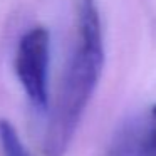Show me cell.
Listing matches in <instances>:
<instances>
[{
  "label": "cell",
  "instance_id": "6da1fadb",
  "mask_svg": "<svg viewBox=\"0 0 156 156\" xmlns=\"http://www.w3.org/2000/svg\"><path fill=\"white\" fill-rule=\"evenodd\" d=\"M104 66V41L96 0H79L77 45L69 59L57 102L42 139L45 156H64L98 87Z\"/></svg>",
  "mask_w": 156,
  "mask_h": 156
},
{
  "label": "cell",
  "instance_id": "7a4b0ae2",
  "mask_svg": "<svg viewBox=\"0 0 156 156\" xmlns=\"http://www.w3.org/2000/svg\"><path fill=\"white\" fill-rule=\"evenodd\" d=\"M51 34L45 27H32L19 41L15 52V74L25 94L37 108L47 106V74Z\"/></svg>",
  "mask_w": 156,
  "mask_h": 156
},
{
  "label": "cell",
  "instance_id": "3957f363",
  "mask_svg": "<svg viewBox=\"0 0 156 156\" xmlns=\"http://www.w3.org/2000/svg\"><path fill=\"white\" fill-rule=\"evenodd\" d=\"M106 156H156V104L114 133Z\"/></svg>",
  "mask_w": 156,
  "mask_h": 156
},
{
  "label": "cell",
  "instance_id": "277c9868",
  "mask_svg": "<svg viewBox=\"0 0 156 156\" xmlns=\"http://www.w3.org/2000/svg\"><path fill=\"white\" fill-rule=\"evenodd\" d=\"M0 148L4 156H30L22 139L19 138L17 129L7 119H0Z\"/></svg>",
  "mask_w": 156,
  "mask_h": 156
}]
</instances>
